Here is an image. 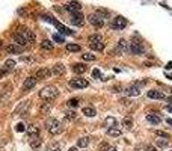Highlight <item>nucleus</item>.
<instances>
[{
  "instance_id": "423d86ee",
  "label": "nucleus",
  "mask_w": 172,
  "mask_h": 151,
  "mask_svg": "<svg viewBox=\"0 0 172 151\" xmlns=\"http://www.w3.org/2000/svg\"><path fill=\"white\" fill-rule=\"evenodd\" d=\"M89 82L85 79H80V77H76V79H71L69 80V86L71 88H76V89H82V88H88Z\"/></svg>"
},
{
  "instance_id": "0eeeda50",
  "label": "nucleus",
  "mask_w": 172,
  "mask_h": 151,
  "mask_svg": "<svg viewBox=\"0 0 172 151\" xmlns=\"http://www.w3.org/2000/svg\"><path fill=\"white\" fill-rule=\"evenodd\" d=\"M112 27L113 29H116V30H122L124 27H127V18H124V17H115L113 18V21H112Z\"/></svg>"
},
{
  "instance_id": "bb28decb",
  "label": "nucleus",
  "mask_w": 172,
  "mask_h": 151,
  "mask_svg": "<svg viewBox=\"0 0 172 151\" xmlns=\"http://www.w3.org/2000/svg\"><path fill=\"white\" fill-rule=\"evenodd\" d=\"M91 50H97V51H101L104 50V42H95V44H89Z\"/></svg>"
},
{
  "instance_id": "f03ea898",
  "label": "nucleus",
  "mask_w": 172,
  "mask_h": 151,
  "mask_svg": "<svg viewBox=\"0 0 172 151\" xmlns=\"http://www.w3.org/2000/svg\"><path fill=\"white\" fill-rule=\"evenodd\" d=\"M57 95H59V91H57L56 86H45V88H42L41 92H39V97L42 100H45V101L55 100Z\"/></svg>"
},
{
  "instance_id": "2eb2a0df",
  "label": "nucleus",
  "mask_w": 172,
  "mask_h": 151,
  "mask_svg": "<svg viewBox=\"0 0 172 151\" xmlns=\"http://www.w3.org/2000/svg\"><path fill=\"white\" fill-rule=\"evenodd\" d=\"M51 76V71L48 68H41L36 71V79H48Z\"/></svg>"
},
{
  "instance_id": "f8f14e48",
  "label": "nucleus",
  "mask_w": 172,
  "mask_h": 151,
  "mask_svg": "<svg viewBox=\"0 0 172 151\" xmlns=\"http://www.w3.org/2000/svg\"><path fill=\"white\" fill-rule=\"evenodd\" d=\"M65 9L68 11L69 14H73V12H79L80 9H82V5H80L79 2H69L65 5Z\"/></svg>"
},
{
  "instance_id": "7c9ffc66",
  "label": "nucleus",
  "mask_w": 172,
  "mask_h": 151,
  "mask_svg": "<svg viewBox=\"0 0 172 151\" xmlns=\"http://www.w3.org/2000/svg\"><path fill=\"white\" fill-rule=\"evenodd\" d=\"M122 126L127 127V128H131V127H133V121H131V118H130V116H128V118H124V120H122Z\"/></svg>"
},
{
  "instance_id": "a211bd4d",
  "label": "nucleus",
  "mask_w": 172,
  "mask_h": 151,
  "mask_svg": "<svg viewBox=\"0 0 172 151\" xmlns=\"http://www.w3.org/2000/svg\"><path fill=\"white\" fill-rule=\"evenodd\" d=\"M148 98H154V100H163L165 94L160 92V91H148Z\"/></svg>"
},
{
  "instance_id": "79ce46f5",
  "label": "nucleus",
  "mask_w": 172,
  "mask_h": 151,
  "mask_svg": "<svg viewBox=\"0 0 172 151\" xmlns=\"http://www.w3.org/2000/svg\"><path fill=\"white\" fill-rule=\"evenodd\" d=\"M157 136H163V138H169V134H168V133H165V132H157Z\"/></svg>"
},
{
  "instance_id": "4be33fe9",
  "label": "nucleus",
  "mask_w": 172,
  "mask_h": 151,
  "mask_svg": "<svg viewBox=\"0 0 172 151\" xmlns=\"http://www.w3.org/2000/svg\"><path fill=\"white\" fill-rule=\"evenodd\" d=\"M104 127L107 128H112V127H116V120L113 116H107L104 120Z\"/></svg>"
},
{
  "instance_id": "a19ab883",
  "label": "nucleus",
  "mask_w": 172,
  "mask_h": 151,
  "mask_svg": "<svg viewBox=\"0 0 172 151\" xmlns=\"http://www.w3.org/2000/svg\"><path fill=\"white\" fill-rule=\"evenodd\" d=\"M6 73H8V69H5V68L0 69V79H3L5 76H6Z\"/></svg>"
},
{
  "instance_id": "9b49d317",
  "label": "nucleus",
  "mask_w": 172,
  "mask_h": 151,
  "mask_svg": "<svg viewBox=\"0 0 172 151\" xmlns=\"http://www.w3.org/2000/svg\"><path fill=\"white\" fill-rule=\"evenodd\" d=\"M128 51V44L125 39H119V42H118V45L113 48V53H125Z\"/></svg>"
},
{
  "instance_id": "7ed1b4c3",
  "label": "nucleus",
  "mask_w": 172,
  "mask_h": 151,
  "mask_svg": "<svg viewBox=\"0 0 172 151\" xmlns=\"http://www.w3.org/2000/svg\"><path fill=\"white\" fill-rule=\"evenodd\" d=\"M45 128L48 132H50L51 134H61L63 132V127H62V124L59 122L57 120H55V118H48V120L45 121Z\"/></svg>"
},
{
  "instance_id": "e433bc0d",
  "label": "nucleus",
  "mask_w": 172,
  "mask_h": 151,
  "mask_svg": "<svg viewBox=\"0 0 172 151\" xmlns=\"http://www.w3.org/2000/svg\"><path fill=\"white\" fill-rule=\"evenodd\" d=\"M53 41H56V42H63V38H62L61 35L55 33V35H53Z\"/></svg>"
},
{
  "instance_id": "4c0bfd02",
  "label": "nucleus",
  "mask_w": 172,
  "mask_h": 151,
  "mask_svg": "<svg viewBox=\"0 0 172 151\" xmlns=\"http://www.w3.org/2000/svg\"><path fill=\"white\" fill-rule=\"evenodd\" d=\"M92 77H94V79H100V77H101V73H100V69H97V68L94 69V71H92Z\"/></svg>"
},
{
  "instance_id": "2f4dec72",
  "label": "nucleus",
  "mask_w": 172,
  "mask_h": 151,
  "mask_svg": "<svg viewBox=\"0 0 172 151\" xmlns=\"http://www.w3.org/2000/svg\"><path fill=\"white\" fill-rule=\"evenodd\" d=\"M67 50L68 51H80V45L79 44H67Z\"/></svg>"
},
{
  "instance_id": "58836bf2",
  "label": "nucleus",
  "mask_w": 172,
  "mask_h": 151,
  "mask_svg": "<svg viewBox=\"0 0 172 151\" xmlns=\"http://www.w3.org/2000/svg\"><path fill=\"white\" fill-rule=\"evenodd\" d=\"M48 109H50V101H47L45 106H42V107H41V110L44 112V113H45V112H48Z\"/></svg>"
},
{
  "instance_id": "3c124183",
  "label": "nucleus",
  "mask_w": 172,
  "mask_h": 151,
  "mask_svg": "<svg viewBox=\"0 0 172 151\" xmlns=\"http://www.w3.org/2000/svg\"><path fill=\"white\" fill-rule=\"evenodd\" d=\"M68 151H77V148H76V147H73V148H69Z\"/></svg>"
},
{
  "instance_id": "5701e85b",
  "label": "nucleus",
  "mask_w": 172,
  "mask_h": 151,
  "mask_svg": "<svg viewBox=\"0 0 172 151\" xmlns=\"http://www.w3.org/2000/svg\"><path fill=\"white\" fill-rule=\"evenodd\" d=\"M41 48H44V50H53V48H55V42H51L48 39H44L41 42Z\"/></svg>"
},
{
  "instance_id": "8fccbe9b",
  "label": "nucleus",
  "mask_w": 172,
  "mask_h": 151,
  "mask_svg": "<svg viewBox=\"0 0 172 151\" xmlns=\"http://www.w3.org/2000/svg\"><path fill=\"white\" fill-rule=\"evenodd\" d=\"M166 109H168V110H169V112H172V104H169V106H168V107H166Z\"/></svg>"
},
{
  "instance_id": "20e7f679",
  "label": "nucleus",
  "mask_w": 172,
  "mask_h": 151,
  "mask_svg": "<svg viewBox=\"0 0 172 151\" xmlns=\"http://www.w3.org/2000/svg\"><path fill=\"white\" fill-rule=\"evenodd\" d=\"M29 142L32 148H38L41 145V138H39V132L36 128H30L29 130Z\"/></svg>"
},
{
  "instance_id": "f3484780",
  "label": "nucleus",
  "mask_w": 172,
  "mask_h": 151,
  "mask_svg": "<svg viewBox=\"0 0 172 151\" xmlns=\"http://www.w3.org/2000/svg\"><path fill=\"white\" fill-rule=\"evenodd\" d=\"M50 71H51L53 76H62L63 73H65V67H63L62 63H56V65L53 67Z\"/></svg>"
},
{
  "instance_id": "c85d7f7f",
  "label": "nucleus",
  "mask_w": 172,
  "mask_h": 151,
  "mask_svg": "<svg viewBox=\"0 0 172 151\" xmlns=\"http://www.w3.org/2000/svg\"><path fill=\"white\" fill-rule=\"evenodd\" d=\"M45 151H61V147H59V144L51 142V144H48V145H47Z\"/></svg>"
},
{
  "instance_id": "09e8293b",
  "label": "nucleus",
  "mask_w": 172,
  "mask_h": 151,
  "mask_svg": "<svg viewBox=\"0 0 172 151\" xmlns=\"http://www.w3.org/2000/svg\"><path fill=\"white\" fill-rule=\"evenodd\" d=\"M18 14H20V15H24V14H26V11H24V9H20V11H18Z\"/></svg>"
},
{
  "instance_id": "603ef678",
  "label": "nucleus",
  "mask_w": 172,
  "mask_h": 151,
  "mask_svg": "<svg viewBox=\"0 0 172 151\" xmlns=\"http://www.w3.org/2000/svg\"><path fill=\"white\" fill-rule=\"evenodd\" d=\"M168 124H171V126H172V120H168Z\"/></svg>"
},
{
  "instance_id": "412c9836",
  "label": "nucleus",
  "mask_w": 172,
  "mask_h": 151,
  "mask_svg": "<svg viewBox=\"0 0 172 151\" xmlns=\"http://www.w3.org/2000/svg\"><path fill=\"white\" fill-rule=\"evenodd\" d=\"M88 41H89V44H95V42H103V36H101L100 33H94V35H91L88 38Z\"/></svg>"
},
{
  "instance_id": "4468645a",
  "label": "nucleus",
  "mask_w": 172,
  "mask_h": 151,
  "mask_svg": "<svg viewBox=\"0 0 172 151\" xmlns=\"http://www.w3.org/2000/svg\"><path fill=\"white\" fill-rule=\"evenodd\" d=\"M14 41L17 42V45H20V47H24V45H27L29 42H27V39H26V38L21 35V33H14Z\"/></svg>"
},
{
  "instance_id": "72a5a7b5",
  "label": "nucleus",
  "mask_w": 172,
  "mask_h": 151,
  "mask_svg": "<svg viewBox=\"0 0 172 151\" xmlns=\"http://www.w3.org/2000/svg\"><path fill=\"white\" fill-rule=\"evenodd\" d=\"M68 106L69 107H77L79 106V100L77 98H71V100L68 101Z\"/></svg>"
},
{
  "instance_id": "cd10ccee",
  "label": "nucleus",
  "mask_w": 172,
  "mask_h": 151,
  "mask_svg": "<svg viewBox=\"0 0 172 151\" xmlns=\"http://www.w3.org/2000/svg\"><path fill=\"white\" fill-rule=\"evenodd\" d=\"M147 120L151 122V124H160V116H157V115H151V113H149V115H147Z\"/></svg>"
},
{
  "instance_id": "37998d69",
  "label": "nucleus",
  "mask_w": 172,
  "mask_h": 151,
  "mask_svg": "<svg viewBox=\"0 0 172 151\" xmlns=\"http://www.w3.org/2000/svg\"><path fill=\"white\" fill-rule=\"evenodd\" d=\"M121 103H122V104H127V106H128V104L131 103V101L128 100V98H122V100H121Z\"/></svg>"
},
{
  "instance_id": "9d476101",
  "label": "nucleus",
  "mask_w": 172,
  "mask_h": 151,
  "mask_svg": "<svg viewBox=\"0 0 172 151\" xmlns=\"http://www.w3.org/2000/svg\"><path fill=\"white\" fill-rule=\"evenodd\" d=\"M128 51H130L131 55H142L143 47L139 44V42H130V44H128Z\"/></svg>"
},
{
  "instance_id": "473e14b6",
  "label": "nucleus",
  "mask_w": 172,
  "mask_h": 151,
  "mask_svg": "<svg viewBox=\"0 0 172 151\" xmlns=\"http://www.w3.org/2000/svg\"><path fill=\"white\" fill-rule=\"evenodd\" d=\"M82 59L83 61H95V56L91 53H85V55H82Z\"/></svg>"
},
{
  "instance_id": "a878e982",
  "label": "nucleus",
  "mask_w": 172,
  "mask_h": 151,
  "mask_svg": "<svg viewBox=\"0 0 172 151\" xmlns=\"http://www.w3.org/2000/svg\"><path fill=\"white\" fill-rule=\"evenodd\" d=\"M107 134L112 136V138H116V136H121V130H119V128L112 127V128H107Z\"/></svg>"
},
{
  "instance_id": "ddd939ff",
  "label": "nucleus",
  "mask_w": 172,
  "mask_h": 151,
  "mask_svg": "<svg viewBox=\"0 0 172 151\" xmlns=\"http://www.w3.org/2000/svg\"><path fill=\"white\" fill-rule=\"evenodd\" d=\"M36 82H38L36 77H27L24 80V83H23V91H30L36 85Z\"/></svg>"
},
{
  "instance_id": "b1692460",
  "label": "nucleus",
  "mask_w": 172,
  "mask_h": 151,
  "mask_svg": "<svg viewBox=\"0 0 172 151\" xmlns=\"http://www.w3.org/2000/svg\"><path fill=\"white\" fill-rule=\"evenodd\" d=\"M83 115L89 116V118H94L97 115V110L94 109V107H83Z\"/></svg>"
},
{
  "instance_id": "1a4fd4ad",
  "label": "nucleus",
  "mask_w": 172,
  "mask_h": 151,
  "mask_svg": "<svg viewBox=\"0 0 172 151\" xmlns=\"http://www.w3.org/2000/svg\"><path fill=\"white\" fill-rule=\"evenodd\" d=\"M83 20H85V17H83V14L80 12V11H79V12H73L71 17H69V21H71L74 26H82Z\"/></svg>"
},
{
  "instance_id": "6ab92c4d",
  "label": "nucleus",
  "mask_w": 172,
  "mask_h": 151,
  "mask_svg": "<svg viewBox=\"0 0 172 151\" xmlns=\"http://www.w3.org/2000/svg\"><path fill=\"white\" fill-rule=\"evenodd\" d=\"M6 51L11 53V55H17V53H21V47L17 44H9L6 45Z\"/></svg>"
},
{
  "instance_id": "f257e3e1",
  "label": "nucleus",
  "mask_w": 172,
  "mask_h": 151,
  "mask_svg": "<svg viewBox=\"0 0 172 151\" xmlns=\"http://www.w3.org/2000/svg\"><path fill=\"white\" fill-rule=\"evenodd\" d=\"M107 14H109L107 11L98 9V11H95L94 14H89L88 20L92 26H95V27H103L104 26V15H107Z\"/></svg>"
},
{
  "instance_id": "a18cd8bd",
  "label": "nucleus",
  "mask_w": 172,
  "mask_h": 151,
  "mask_svg": "<svg viewBox=\"0 0 172 151\" xmlns=\"http://www.w3.org/2000/svg\"><path fill=\"white\" fill-rule=\"evenodd\" d=\"M21 61H24V62H32L33 59H32V57H21Z\"/></svg>"
},
{
  "instance_id": "dca6fc26",
  "label": "nucleus",
  "mask_w": 172,
  "mask_h": 151,
  "mask_svg": "<svg viewBox=\"0 0 172 151\" xmlns=\"http://www.w3.org/2000/svg\"><path fill=\"white\" fill-rule=\"evenodd\" d=\"M20 33L23 35L26 39H27V42H30V44H32V42H35V33H32L30 30H27V29H24V27H23Z\"/></svg>"
},
{
  "instance_id": "aec40b11",
  "label": "nucleus",
  "mask_w": 172,
  "mask_h": 151,
  "mask_svg": "<svg viewBox=\"0 0 172 151\" xmlns=\"http://www.w3.org/2000/svg\"><path fill=\"white\" fill-rule=\"evenodd\" d=\"M86 65L85 63H76V65H73V71L76 73V74H83V73H86Z\"/></svg>"
},
{
  "instance_id": "393cba45",
  "label": "nucleus",
  "mask_w": 172,
  "mask_h": 151,
  "mask_svg": "<svg viewBox=\"0 0 172 151\" xmlns=\"http://www.w3.org/2000/svg\"><path fill=\"white\" fill-rule=\"evenodd\" d=\"M88 145H89V138H80L79 139V141H77V147L79 148H86V147H88Z\"/></svg>"
},
{
  "instance_id": "49530a36",
  "label": "nucleus",
  "mask_w": 172,
  "mask_h": 151,
  "mask_svg": "<svg viewBox=\"0 0 172 151\" xmlns=\"http://www.w3.org/2000/svg\"><path fill=\"white\" fill-rule=\"evenodd\" d=\"M106 151H118V150H116L115 147H110V145H109V147L106 148Z\"/></svg>"
},
{
  "instance_id": "c756f323",
  "label": "nucleus",
  "mask_w": 172,
  "mask_h": 151,
  "mask_svg": "<svg viewBox=\"0 0 172 151\" xmlns=\"http://www.w3.org/2000/svg\"><path fill=\"white\" fill-rule=\"evenodd\" d=\"M15 68V61H12V59H8V61H5V69H14Z\"/></svg>"
},
{
  "instance_id": "39448f33",
  "label": "nucleus",
  "mask_w": 172,
  "mask_h": 151,
  "mask_svg": "<svg viewBox=\"0 0 172 151\" xmlns=\"http://www.w3.org/2000/svg\"><path fill=\"white\" fill-rule=\"evenodd\" d=\"M44 20H47V21H50V23H53V24H55L56 27L59 29V32H61V33L73 35V32H71V30H69V29H67V27H65V26H63V24H61V23H59V21H56V20L53 18V17H50V15H44Z\"/></svg>"
},
{
  "instance_id": "6e6552de",
  "label": "nucleus",
  "mask_w": 172,
  "mask_h": 151,
  "mask_svg": "<svg viewBox=\"0 0 172 151\" xmlns=\"http://www.w3.org/2000/svg\"><path fill=\"white\" fill-rule=\"evenodd\" d=\"M124 92H125V95H128V97H136V95L141 94V85H139V83H134V85H131V86H128L127 89H124Z\"/></svg>"
},
{
  "instance_id": "c03bdc74",
  "label": "nucleus",
  "mask_w": 172,
  "mask_h": 151,
  "mask_svg": "<svg viewBox=\"0 0 172 151\" xmlns=\"http://www.w3.org/2000/svg\"><path fill=\"white\" fill-rule=\"evenodd\" d=\"M145 151H157L154 147H151V145H148V147H145Z\"/></svg>"
},
{
  "instance_id": "c9c22d12",
  "label": "nucleus",
  "mask_w": 172,
  "mask_h": 151,
  "mask_svg": "<svg viewBox=\"0 0 172 151\" xmlns=\"http://www.w3.org/2000/svg\"><path fill=\"white\" fill-rule=\"evenodd\" d=\"M74 118H76V112H67L65 120H74Z\"/></svg>"
},
{
  "instance_id": "ea45409f",
  "label": "nucleus",
  "mask_w": 172,
  "mask_h": 151,
  "mask_svg": "<svg viewBox=\"0 0 172 151\" xmlns=\"http://www.w3.org/2000/svg\"><path fill=\"white\" fill-rule=\"evenodd\" d=\"M157 145H159V147H168V141H162V139H159Z\"/></svg>"
},
{
  "instance_id": "f704fd0d",
  "label": "nucleus",
  "mask_w": 172,
  "mask_h": 151,
  "mask_svg": "<svg viewBox=\"0 0 172 151\" xmlns=\"http://www.w3.org/2000/svg\"><path fill=\"white\" fill-rule=\"evenodd\" d=\"M15 130L17 132H20V133H23L24 130H26V127H24V124L23 122H18L17 126H15Z\"/></svg>"
},
{
  "instance_id": "de8ad7c7",
  "label": "nucleus",
  "mask_w": 172,
  "mask_h": 151,
  "mask_svg": "<svg viewBox=\"0 0 172 151\" xmlns=\"http://www.w3.org/2000/svg\"><path fill=\"white\" fill-rule=\"evenodd\" d=\"M107 147H109V145H107V144H103V145H100V150L103 151V150H106Z\"/></svg>"
},
{
  "instance_id": "864d4df0",
  "label": "nucleus",
  "mask_w": 172,
  "mask_h": 151,
  "mask_svg": "<svg viewBox=\"0 0 172 151\" xmlns=\"http://www.w3.org/2000/svg\"><path fill=\"white\" fill-rule=\"evenodd\" d=\"M3 47V44H2V39H0V48H2Z\"/></svg>"
}]
</instances>
